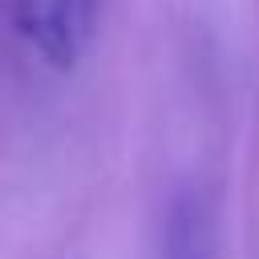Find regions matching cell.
I'll return each instance as SVG.
<instances>
[{"mask_svg": "<svg viewBox=\"0 0 259 259\" xmlns=\"http://www.w3.org/2000/svg\"><path fill=\"white\" fill-rule=\"evenodd\" d=\"M53 8L81 32V36H89V28H93V12H97V0H53Z\"/></svg>", "mask_w": 259, "mask_h": 259, "instance_id": "1", "label": "cell"}]
</instances>
